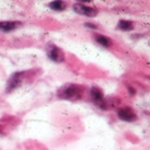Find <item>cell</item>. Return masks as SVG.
I'll use <instances>...</instances> for the list:
<instances>
[{"mask_svg": "<svg viewBox=\"0 0 150 150\" xmlns=\"http://www.w3.org/2000/svg\"><path fill=\"white\" fill-rule=\"evenodd\" d=\"M83 93V89L76 84H66L58 90V97L62 99H80Z\"/></svg>", "mask_w": 150, "mask_h": 150, "instance_id": "cell-1", "label": "cell"}, {"mask_svg": "<svg viewBox=\"0 0 150 150\" xmlns=\"http://www.w3.org/2000/svg\"><path fill=\"white\" fill-rule=\"evenodd\" d=\"M47 54L48 57L52 60V62H56V63H63L65 60V55L63 52L62 49L55 46V45H49L47 47Z\"/></svg>", "mask_w": 150, "mask_h": 150, "instance_id": "cell-2", "label": "cell"}, {"mask_svg": "<svg viewBox=\"0 0 150 150\" xmlns=\"http://www.w3.org/2000/svg\"><path fill=\"white\" fill-rule=\"evenodd\" d=\"M90 94H91V98H92L93 103H96L98 107H100V108H103V109H106V108H107V101L105 100L103 91H101L99 88H96V86L92 88V89L90 90Z\"/></svg>", "mask_w": 150, "mask_h": 150, "instance_id": "cell-3", "label": "cell"}, {"mask_svg": "<svg viewBox=\"0 0 150 150\" xmlns=\"http://www.w3.org/2000/svg\"><path fill=\"white\" fill-rule=\"evenodd\" d=\"M74 8V11L80 14V15H84V16H88V17H94L98 11L96 8H92V7H88L85 6L84 4H75L73 6Z\"/></svg>", "mask_w": 150, "mask_h": 150, "instance_id": "cell-4", "label": "cell"}, {"mask_svg": "<svg viewBox=\"0 0 150 150\" xmlns=\"http://www.w3.org/2000/svg\"><path fill=\"white\" fill-rule=\"evenodd\" d=\"M117 115H118V117H120L122 121H125V122H133V121L137 120L135 112H133V109L130 108V107L120 108V109L117 110Z\"/></svg>", "mask_w": 150, "mask_h": 150, "instance_id": "cell-5", "label": "cell"}, {"mask_svg": "<svg viewBox=\"0 0 150 150\" xmlns=\"http://www.w3.org/2000/svg\"><path fill=\"white\" fill-rule=\"evenodd\" d=\"M22 76H23V73H15V74L10 77L9 81H8V85H7V91L8 92L11 91V90H14V89H16L21 84Z\"/></svg>", "mask_w": 150, "mask_h": 150, "instance_id": "cell-6", "label": "cell"}, {"mask_svg": "<svg viewBox=\"0 0 150 150\" xmlns=\"http://www.w3.org/2000/svg\"><path fill=\"white\" fill-rule=\"evenodd\" d=\"M19 25V22H0V30L4 32H10L17 28Z\"/></svg>", "mask_w": 150, "mask_h": 150, "instance_id": "cell-7", "label": "cell"}, {"mask_svg": "<svg viewBox=\"0 0 150 150\" xmlns=\"http://www.w3.org/2000/svg\"><path fill=\"white\" fill-rule=\"evenodd\" d=\"M48 6L52 10H56V11H60V10H64L66 8V4L63 1H52Z\"/></svg>", "mask_w": 150, "mask_h": 150, "instance_id": "cell-8", "label": "cell"}, {"mask_svg": "<svg viewBox=\"0 0 150 150\" xmlns=\"http://www.w3.org/2000/svg\"><path fill=\"white\" fill-rule=\"evenodd\" d=\"M118 28L123 30V31H131L133 30V24H132L131 22H129V21H120V23H118Z\"/></svg>", "mask_w": 150, "mask_h": 150, "instance_id": "cell-9", "label": "cell"}, {"mask_svg": "<svg viewBox=\"0 0 150 150\" xmlns=\"http://www.w3.org/2000/svg\"><path fill=\"white\" fill-rule=\"evenodd\" d=\"M96 41L103 47H109L110 46V40L108 38L103 37V35H96Z\"/></svg>", "mask_w": 150, "mask_h": 150, "instance_id": "cell-10", "label": "cell"}, {"mask_svg": "<svg viewBox=\"0 0 150 150\" xmlns=\"http://www.w3.org/2000/svg\"><path fill=\"white\" fill-rule=\"evenodd\" d=\"M85 26H88L89 28H97V26L94 24H91V23H85Z\"/></svg>", "mask_w": 150, "mask_h": 150, "instance_id": "cell-11", "label": "cell"}]
</instances>
